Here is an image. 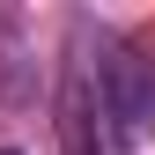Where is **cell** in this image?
<instances>
[{
  "instance_id": "1",
  "label": "cell",
  "mask_w": 155,
  "mask_h": 155,
  "mask_svg": "<svg viewBox=\"0 0 155 155\" xmlns=\"http://www.w3.org/2000/svg\"><path fill=\"white\" fill-rule=\"evenodd\" d=\"M96 104L111 118V140H140V126L155 118V59L126 37H104V59H96Z\"/></svg>"
},
{
  "instance_id": "2",
  "label": "cell",
  "mask_w": 155,
  "mask_h": 155,
  "mask_svg": "<svg viewBox=\"0 0 155 155\" xmlns=\"http://www.w3.org/2000/svg\"><path fill=\"white\" fill-rule=\"evenodd\" d=\"M96 74L74 59L67 67V81H59V140H67V155H96Z\"/></svg>"
},
{
  "instance_id": "3",
  "label": "cell",
  "mask_w": 155,
  "mask_h": 155,
  "mask_svg": "<svg viewBox=\"0 0 155 155\" xmlns=\"http://www.w3.org/2000/svg\"><path fill=\"white\" fill-rule=\"evenodd\" d=\"M0 155H22V148H0Z\"/></svg>"
}]
</instances>
